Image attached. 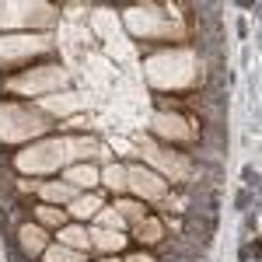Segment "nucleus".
Instances as JSON below:
<instances>
[{
	"label": "nucleus",
	"mask_w": 262,
	"mask_h": 262,
	"mask_svg": "<svg viewBox=\"0 0 262 262\" xmlns=\"http://www.w3.org/2000/svg\"><path fill=\"white\" fill-rule=\"evenodd\" d=\"M70 178H73V182L91 185V182H95V171H91V168H73V171H70Z\"/></svg>",
	"instance_id": "obj_1"
},
{
	"label": "nucleus",
	"mask_w": 262,
	"mask_h": 262,
	"mask_svg": "<svg viewBox=\"0 0 262 262\" xmlns=\"http://www.w3.org/2000/svg\"><path fill=\"white\" fill-rule=\"evenodd\" d=\"M95 206H98L95 199H81L77 206H73V213H77V217H88V213H95Z\"/></svg>",
	"instance_id": "obj_2"
},
{
	"label": "nucleus",
	"mask_w": 262,
	"mask_h": 262,
	"mask_svg": "<svg viewBox=\"0 0 262 262\" xmlns=\"http://www.w3.org/2000/svg\"><path fill=\"white\" fill-rule=\"evenodd\" d=\"M126 262H154V259H151V255H130Z\"/></svg>",
	"instance_id": "obj_3"
},
{
	"label": "nucleus",
	"mask_w": 262,
	"mask_h": 262,
	"mask_svg": "<svg viewBox=\"0 0 262 262\" xmlns=\"http://www.w3.org/2000/svg\"><path fill=\"white\" fill-rule=\"evenodd\" d=\"M105 262H116V259H105Z\"/></svg>",
	"instance_id": "obj_4"
}]
</instances>
